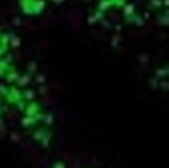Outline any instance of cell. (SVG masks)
I'll return each mask as SVG.
<instances>
[{"instance_id":"cell-1","label":"cell","mask_w":169,"mask_h":168,"mask_svg":"<svg viewBox=\"0 0 169 168\" xmlns=\"http://www.w3.org/2000/svg\"><path fill=\"white\" fill-rule=\"evenodd\" d=\"M44 168H99L77 157H59L52 160Z\"/></svg>"}]
</instances>
